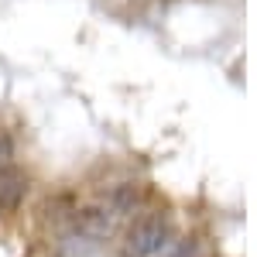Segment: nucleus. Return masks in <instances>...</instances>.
<instances>
[{"label": "nucleus", "mask_w": 257, "mask_h": 257, "mask_svg": "<svg viewBox=\"0 0 257 257\" xmlns=\"http://www.w3.org/2000/svg\"><path fill=\"white\" fill-rule=\"evenodd\" d=\"M165 240H168V223H165V216H141L127 230L123 250H127V257H151L165 247Z\"/></svg>", "instance_id": "nucleus-1"}, {"label": "nucleus", "mask_w": 257, "mask_h": 257, "mask_svg": "<svg viewBox=\"0 0 257 257\" xmlns=\"http://www.w3.org/2000/svg\"><path fill=\"white\" fill-rule=\"evenodd\" d=\"M24 196V178L18 168H0V206L14 209L18 199Z\"/></svg>", "instance_id": "nucleus-2"}]
</instances>
